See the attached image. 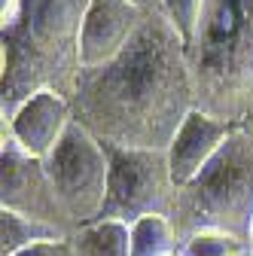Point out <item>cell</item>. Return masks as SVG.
<instances>
[{
    "label": "cell",
    "mask_w": 253,
    "mask_h": 256,
    "mask_svg": "<svg viewBox=\"0 0 253 256\" xmlns=\"http://www.w3.org/2000/svg\"><path fill=\"white\" fill-rule=\"evenodd\" d=\"M171 222L180 244L202 232H223L250 244L253 229V132L235 125L229 140L196 180L177 189Z\"/></svg>",
    "instance_id": "4"
},
{
    "label": "cell",
    "mask_w": 253,
    "mask_h": 256,
    "mask_svg": "<svg viewBox=\"0 0 253 256\" xmlns=\"http://www.w3.org/2000/svg\"><path fill=\"white\" fill-rule=\"evenodd\" d=\"M244 256H253V253H250V250H247V253H244Z\"/></svg>",
    "instance_id": "21"
},
{
    "label": "cell",
    "mask_w": 253,
    "mask_h": 256,
    "mask_svg": "<svg viewBox=\"0 0 253 256\" xmlns=\"http://www.w3.org/2000/svg\"><path fill=\"white\" fill-rule=\"evenodd\" d=\"M250 253H253V247H250Z\"/></svg>",
    "instance_id": "22"
},
{
    "label": "cell",
    "mask_w": 253,
    "mask_h": 256,
    "mask_svg": "<svg viewBox=\"0 0 253 256\" xmlns=\"http://www.w3.org/2000/svg\"><path fill=\"white\" fill-rule=\"evenodd\" d=\"M12 256H76L74 238H55V241H40L34 247H24Z\"/></svg>",
    "instance_id": "16"
},
{
    "label": "cell",
    "mask_w": 253,
    "mask_h": 256,
    "mask_svg": "<svg viewBox=\"0 0 253 256\" xmlns=\"http://www.w3.org/2000/svg\"><path fill=\"white\" fill-rule=\"evenodd\" d=\"M250 250V244L232 238V235H223V232H202V235H192L180 244V253L177 256H244Z\"/></svg>",
    "instance_id": "14"
},
{
    "label": "cell",
    "mask_w": 253,
    "mask_h": 256,
    "mask_svg": "<svg viewBox=\"0 0 253 256\" xmlns=\"http://www.w3.org/2000/svg\"><path fill=\"white\" fill-rule=\"evenodd\" d=\"M74 122L101 144L168 152L192 113L196 82L180 34L165 16H146L134 40L104 68L80 74Z\"/></svg>",
    "instance_id": "1"
},
{
    "label": "cell",
    "mask_w": 253,
    "mask_h": 256,
    "mask_svg": "<svg viewBox=\"0 0 253 256\" xmlns=\"http://www.w3.org/2000/svg\"><path fill=\"white\" fill-rule=\"evenodd\" d=\"M146 16L128 0H92L82 22V70L104 68L125 52Z\"/></svg>",
    "instance_id": "9"
},
{
    "label": "cell",
    "mask_w": 253,
    "mask_h": 256,
    "mask_svg": "<svg viewBox=\"0 0 253 256\" xmlns=\"http://www.w3.org/2000/svg\"><path fill=\"white\" fill-rule=\"evenodd\" d=\"M244 125H247V128H250V132H253V116H250V119H247V122H244Z\"/></svg>",
    "instance_id": "19"
},
{
    "label": "cell",
    "mask_w": 253,
    "mask_h": 256,
    "mask_svg": "<svg viewBox=\"0 0 253 256\" xmlns=\"http://www.w3.org/2000/svg\"><path fill=\"white\" fill-rule=\"evenodd\" d=\"M202 6H204V0H165L162 16L180 34L183 46H189V40H192V34H196L198 18H202Z\"/></svg>",
    "instance_id": "15"
},
{
    "label": "cell",
    "mask_w": 253,
    "mask_h": 256,
    "mask_svg": "<svg viewBox=\"0 0 253 256\" xmlns=\"http://www.w3.org/2000/svg\"><path fill=\"white\" fill-rule=\"evenodd\" d=\"M180 238L174 232L171 216L152 214L132 222V256H177Z\"/></svg>",
    "instance_id": "13"
},
{
    "label": "cell",
    "mask_w": 253,
    "mask_h": 256,
    "mask_svg": "<svg viewBox=\"0 0 253 256\" xmlns=\"http://www.w3.org/2000/svg\"><path fill=\"white\" fill-rule=\"evenodd\" d=\"M70 238L76 256H132V226L119 220H94Z\"/></svg>",
    "instance_id": "11"
},
{
    "label": "cell",
    "mask_w": 253,
    "mask_h": 256,
    "mask_svg": "<svg viewBox=\"0 0 253 256\" xmlns=\"http://www.w3.org/2000/svg\"><path fill=\"white\" fill-rule=\"evenodd\" d=\"M132 6H138L144 16H162L165 10V0H128Z\"/></svg>",
    "instance_id": "17"
},
{
    "label": "cell",
    "mask_w": 253,
    "mask_h": 256,
    "mask_svg": "<svg viewBox=\"0 0 253 256\" xmlns=\"http://www.w3.org/2000/svg\"><path fill=\"white\" fill-rule=\"evenodd\" d=\"M186 58L198 110L244 125L253 116V0H204Z\"/></svg>",
    "instance_id": "3"
},
{
    "label": "cell",
    "mask_w": 253,
    "mask_h": 256,
    "mask_svg": "<svg viewBox=\"0 0 253 256\" xmlns=\"http://www.w3.org/2000/svg\"><path fill=\"white\" fill-rule=\"evenodd\" d=\"M55 238H70V235H61L58 229L46 226L40 220L0 208V256H12L24 247H34L40 241H55Z\"/></svg>",
    "instance_id": "12"
},
{
    "label": "cell",
    "mask_w": 253,
    "mask_h": 256,
    "mask_svg": "<svg viewBox=\"0 0 253 256\" xmlns=\"http://www.w3.org/2000/svg\"><path fill=\"white\" fill-rule=\"evenodd\" d=\"M250 247H253V229H250Z\"/></svg>",
    "instance_id": "20"
},
{
    "label": "cell",
    "mask_w": 253,
    "mask_h": 256,
    "mask_svg": "<svg viewBox=\"0 0 253 256\" xmlns=\"http://www.w3.org/2000/svg\"><path fill=\"white\" fill-rule=\"evenodd\" d=\"M74 125V107L55 92H37L10 116L0 119V132H6L28 156L49 158Z\"/></svg>",
    "instance_id": "8"
},
{
    "label": "cell",
    "mask_w": 253,
    "mask_h": 256,
    "mask_svg": "<svg viewBox=\"0 0 253 256\" xmlns=\"http://www.w3.org/2000/svg\"><path fill=\"white\" fill-rule=\"evenodd\" d=\"M107 146L110 158V183H107V202L98 220H119V222H138L140 216L162 214L171 216L177 183L171 177L168 152L162 150H125Z\"/></svg>",
    "instance_id": "5"
},
{
    "label": "cell",
    "mask_w": 253,
    "mask_h": 256,
    "mask_svg": "<svg viewBox=\"0 0 253 256\" xmlns=\"http://www.w3.org/2000/svg\"><path fill=\"white\" fill-rule=\"evenodd\" d=\"M0 208L40 220L61 235L76 232V222L61 204L43 158L28 156L6 132H0Z\"/></svg>",
    "instance_id": "7"
},
{
    "label": "cell",
    "mask_w": 253,
    "mask_h": 256,
    "mask_svg": "<svg viewBox=\"0 0 253 256\" xmlns=\"http://www.w3.org/2000/svg\"><path fill=\"white\" fill-rule=\"evenodd\" d=\"M18 6H22V0H0V28L18 16Z\"/></svg>",
    "instance_id": "18"
},
{
    "label": "cell",
    "mask_w": 253,
    "mask_h": 256,
    "mask_svg": "<svg viewBox=\"0 0 253 256\" xmlns=\"http://www.w3.org/2000/svg\"><path fill=\"white\" fill-rule=\"evenodd\" d=\"M232 132H235L232 122L216 119L198 107L186 116L177 138L168 146V165H171V177H174L177 189L202 174V168L220 152V146L229 140Z\"/></svg>",
    "instance_id": "10"
},
{
    "label": "cell",
    "mask_w": 253,
    "mask_h": 256,
    "mask_svg": "<svg viewBox=\"0 0 253 256\" xmlns=\"http://www.w3.org/2000/svg\"><path fill=\"white\" fill-rule=\"evenodd\" d=\"M92 0H22L18 16L0 28V119L30 94L74 98L82 74V22Z\"/></svg>",
    "instance_id": "2"
},
{
    "label": "cell",
    "mask_w": 253,
    "mask_h": 256,
    "mask_svg": "<svg viewBox=\"0 0 253 256\" xmlns=\"http://www.w3.org/2000/svg\"><path fill=\"white\" fill-rule=\"evenodd\" d=\"M43 165L76 229L101 216L110 183V158L107 146L88 128L74 122L52 156L43 158Z\"/></svg>",
    "instance_id": "6"
}]
</instances>
